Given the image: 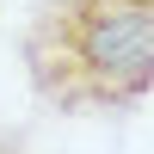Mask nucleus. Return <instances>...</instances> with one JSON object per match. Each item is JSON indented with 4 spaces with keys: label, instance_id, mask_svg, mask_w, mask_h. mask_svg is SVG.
I'll list each match as a JSON object with an SVG mask.
<instances>
[{
    "label": "nucleus",
    "instance_id": "obj_2",
    "mask_svg": "<svg viewBox=\"0 0 154 154\" xmlns=\"http://www.w3.org/2000/svg\"><path fill=\"white\" fill-rule=\"evenodd\" d=\"M0 154H25V148H19V142H12V136H6V130H0Z\"/></svg>",
    "mask_w": 154,
    "mask_h": 154
},
{
    "label": "nucleus",
    "instance_id": "obj_1",
    "mask_svg": "<svg viewBox=\"0 0 154 154\" xmlns=\"http://www.w3.org/2000/svg\"><path fill=\"white\" fill-rule=\"evenodd\" d=\"M25 80L62 117H117L154 93V0H43L25 25Z\"/></svg>",
    "mask_w": 154,
    "mask_h": 154
}]
</instances>
